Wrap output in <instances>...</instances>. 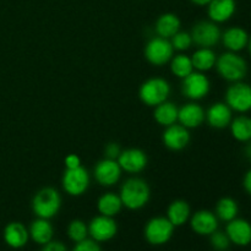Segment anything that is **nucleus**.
Wrapping results in <instances>:
<instances>
[{
	"instance_id": "1",
	"label": "nucleus",
	"mask_w": 251,
	"mask_h": 251,
	"mask_svg": "<svg viewBox=\"0 0 251 251\" xmlns=\"http://www.w3.org/2000/svg\"><path fill=\"white\" fill-rule=\"evenodd\" d=\"M123 206L126 210L139 211L142 210L151 199V189L146 180L137 176L126 179L122 184L119 190Z\"/></svg>"
},
{
	"instance_id": "2",
	"label": "nucleus",
	"mask_w": 251,
	"mask_h": 251,
	"mask_svg": "<svg viewBox=\"0 0 251 251\" xmlns=\"http://www.w3.org/2000/svg\"><path fill=\"white\" fill-rule=\"evenodd\" d=\"M215 68L218 75L230 83L243 81L249 71L247 60L239 53L233 51H225L217 56Z\"/></svg>"
},
{
	"instance_id": "3",
	"label": "nucleus",
	"mask_w": 251,
	"mask_h": 251,
	"mask_svg": "<svg viewBox=\"0 0 251 251\" xmlns=\"http://www.w3.org/2000/svg\"><path fill=\"white\" fill-rule=\"evenodd\" d=\"M61 196L56 189L46 186L34 194L32 199V212L37 218L51 220L59 213L61 208Z\"/></svg>"
},
{
	"instance_id": "4",
	"label": "nucleus",
	"mask_w": 251,
	"mask_h": 251,
	"mask_svg": "<svg viewBox=\"0 0 251 251\" xmlns=\"http://www.w3.org/2000/svg\"><path fill=\"white\" fill-rule=\"evenodd\" d=\"M171 83L163 77H150L141 83L139 98L147 107H156L168 100L171 96Z\"/></svg>"
},
{
	"instance_id": "5",
	"label": "nucleus",
	"mask_w": 251,
	"mask_h": 251,
	"mask_svg": "<svg viewBox=\"0 0 251 251\" xmlns=\"http://www.w3.org/2000/svg\"><path fill=\"white\" fill-rule=\"evenodd\" d=\"M174 227L164 216H157L147 221L144 228V237L150 245L161 247L173 238Z\"/></svg>"
},
{
	"instance_id": "6",
	"label": "nucleus",
	"mask_w": 251,
	"mask_h": 251,
	"mask_svg": "<svg viewBox=\"0 0 251 251\" xmlns=\"http://www.w3.org/2000/svg\"><path fill=\"white\" fill-rule=\"evenodd\" d=\"M225 102L233 112L239 114L251 112V85L244 81L230 83L226 91Z\"/></svg>"
},
{
	"instance_id": "7",
	"label": "nucleus",
	"mask_w": 251,
	"mask_h": 251,
	"mask_svg": "<svg viewBox=\"0 0 251 251\" xmlns=\"http://www.w3.org/2000/svg\"><path fill=\"white\" fill-rule=\"evenodd\" d=\"M190 34L193 43L199 48H213L221 42L222 31L220 26L211 20H202L194 25Z\"/></svg>"
},
{
	"instance_id": "8",
	"label": "nucleus",
	"mask_w": 251,
	"mask_h": 251,
	"mask_svg": "<svg viewBox=\"0 0 251 251\" xmlns=\"http://www.w3.org/2000/svg\"><path fill=\"white\" fill-rule=\"evenodd\" d=\"M61 185L69 196L78 198L86 194L91 185L90 173L82 166L74 169H65L61 178Z\"/></svg>"
},
{
	"instance_id": "9",
	"label": "nucleus",
	"mask_w": 251,
	"mask_h": 251,
	"mask_svg": "<svg viewBox=\"0 0 251 251\" xmlns=\"http://www.w3.org/2000/svg\"><path fill=\"white\" fill-rule=\"evenodd\" d=\"M181 93L193 102L203 100L211 91V81L205 73L194 70L181 80Z\"/></svg>"
},
{
	"instance_id": "10",
	"label": "nucleus",
	"mask_w": 251,
	"mask_h": 251,
	"mask_svg": "<svg viewBox=\"0 0 251 251\" xmlns=\"http://www.w3.org/2000/svg\"><path fill=\"white\" fill-rule=\"evenodd\" d=\"M145 58L151 65L163 66L171 61L174 55V49L169 39L153 37L145 46Z\"/></svg>"
},
{
	"instance_id": "11",
	"label": "nucleus",
	"mask_w": 251,
	"mask_h": 251,
	"mask_svg": "<svg viewBox=\"0 0 251 251\" xmlns=\"http://www.w3.org/2000/svg\"><path fill=\"white\" fill-rule=\"evenodd\" d=\"M88 237L97 243H107L114 239L118 233V223L113 217L98 215L88 223Z\"/></svg>"
},
{
	"instance_id": "12",
	"label": "nucleus",
	"mask_w": 251,
	"mask_h": 251,
	"mask_svg": "<svg viewBox=\"0 0 251 251\" xmlns=\"http://www.w3.org/2000/svg\"><path fill=\"white\" fill-rule=\"evenodd\" d=\"M123 171L117 159L103 158L97 162L93 169L96 181L103 188H112L119 183Z\"/></svg>"
},
{
	"instance_id": "13",
	"label": "nucleus",
	"mask_w": 251,
	"mask_h": 251,
	"mask_svg": "<svg viewBox=\"0 0 251 251\" xmlns=\"http://www.w3.org/2000/svg\"><path fill=\"white\" fill-rule=\"evenodd\" d=\"M191 141V135L189 129L180 124H173L171 126L164 127L162 134V142L164 147L169 151L179 152L185 150Z\"/></svg>"
},
{
	"instance_id": "14",
	"label": "nucleus",
	"mask_w": 251,
	"mask_h": 251,
	"mask_svg": "<svg viewBox=\"0 0 251 251\" xmlns=\"http://www.w3.org/2000/svg\"><path fill=\"white\" fill-rule=\"evenodd\" d=\"M117 161L122 171L129 174L141 173L149 164L146 152L140 149L123 150Z\"/></svg>"
},
{
	"instance_id": "15",
	"label": "nucleus",
	"mask_w": 251,
	"mask_h": 251,
	"mask_svg": "<svg viewBox=\"0 0 251 251\" xmlns=\"http://www.w3.org/2000/svg\"><path fill=\"white\" fill-rule=\"evenodd\" d=\"M189 223H190L191 230L201 237H208L220 227V221L217 216L210 210L196 211L191 215Z\"/></svg>"
},
{
	"instance_id": "16",
	"label": "nucleus",
	"mask_w": 251,
	"mask_h": 251,
	"mask_svg": "<svg viewBox=\"0 0 251 251\" xmlns=\"http://www.w3.org/2000/svg\"><path fill=\"white\" fill-rule=\"evenodd\" d=\"M226 234L230 244L244 248L251 244V223L244 218H234L226 226Z\"/></svg>"
},
{
	"instance_id": "17",
	"label": "nucleus",
	"mask_w": 251,
	"mask_h": 251,
	"mask_svg": "<svg viewBox=\"0 0 251 251\" xmlns=\"http://www.w3.org/2000/svg\"><path fill=\"white\" fill-rule=\"evenodd\" d=\"M233 119V110L226 104V102H216L206 110L205 122L208 126L216 130H223L229 127Z\"/></svg>"
},
{
	"instance_id": "18",
	"label": "nucleus",
	"mask_w": 251,
	"mask_h": 251,
	"mask_svg": "<svg viewBox=\"0 0 251 251\" xmlns=\"http://www.w3.org/2000/svg\"><path fill=\"white\" fill-rule=\"evenodd\" d=\"M206 110L198 102H189L179 108L178 123L186 129H198L203 124Z\"/></svg>"
},
{
	"instance_id": "19",
	"label": "nucleus",
	"mask_w": 251,
	"mask_h": 251,
	"mask_svg": "<svg viewBox=\"0 0 251 251\" xmlns=\"http://www.w3.org/2000/svg\"><path fill=\"white\" fill-rule=\"evenodd\" d=\"M250 34L248 33L247 29L240 26L228 27L222 32V36H221L223 47L227 49V51H233V53H240L247 49Z\"/></svg>"
},
{
	"instance_id": "20",
	"label": "nucleus",
	"mask_w": 251,
	"mask_h": 251,
	"mask_svg": "<svg viewBox=\"0 0 251 251\" xmlns=\"http://www.w3.org/2000/svg\"><path fill=\"white\" fill-rule=\"evenodd\" d=\"M237 11L235 0H211L207 5V16L215 24H226Z\"/></svg>"
},
{
	"instance_id": "21",
	"label": "nucleus",
	"mask_w": 251,
	"mask_h": 251,
	"mask_svg": "<svg viewBox=\"0 0 251 251\" xmlns=\"http://www.w3.org/2000/svg\"><path fill=\"white\" fill-rule=\"evenodd\" d=\"M4 242L12 249H22L29 240L28 228L21 222H10L4 228Z\"/></svg>"
},
{
	"instance_id": "22",
	"label": "nucleus",
	"mask_w": 251,
	"mask_h": 251,
	"mask_svg": "<svg viewBox=\"0 0 251 251\" xmlns=\"http://www.w3.org/2000/svg\"><path fill=\"white\" fill-rule=\"evenodd\" d=\"M29 239L36 244L43 245L48 244L53 240L54 228L50 223V220H44V218H36L33 222L29 225L28 228Z\"/></svg>"
},
{
	"instance_id": "23",
	"label": "nucleus",
	"mask_w": 251,
	"mask_h": 251,
	"mask_svg": "<svg viewBox=\"0 0 251 251\" xmlns=\"http://www.w3.org/2000/svg\"><path fill=\"white\" fill-rule=\"evenodd\" d=\"M167 218L169 222L174 226V227H181V226L186 225L191 217V207L189 205L188 201L181 200H174L169 203L168 208H167Z\"/></svg>"
},
{
	"instance_id": "24",
	"label": "nucleus",
	"mask_w": 251,
	"mask_h": 251,
	"mask_svg": "<svg viewBox=\"0 0 251 251\" xmlns=\"http://www.w3.org/2000/svg\"><path fill=\"white\" fill-rule=\"evenodd\" d=\"M180 27L181 21L178 15L173 14V12H166L157 19L156 24H154V31L158 37L171 39L176 32L180 31Z\"/></svg>"
},
{
	"instance_id": "25",
	"label": "nucleus",
	"mask_w": 251,
	"mask_h": 251,
	"mask_svg": "<svg viewBox=\"0 0 251 251\" xmlns=\"http://www.w3.org/2000/svg\"><path fill=\"white\" fill-rule=\"evenodd\" d=\"M123 202L119 194L105 193L100 195L97 200V211L100 215L113 217L119 215L123 210Z\"/></svg>"
},
{
	"instance_id": "26",
	"label": "nucleus",
	"mask_w": 251,
	"mask_h": 251,
	"mask_svg": "<svg viewBox=\"0 0 251 251\" xmlns=\"http://www.w3.org/2000/svg\"><path fill=\"white\" fill-rule=\"evenodd\" d=\"M178 112L179 108L176 107V103L166 100L154 107L153 119L161 126H171L178 122Z\"/></svg>"
},
{
	"instance_id": "27",
	"label": "nucleus",
	"mask_w": 251,
	"mask_h": 251,
	"mask_svg": "<svg viewBox=\"0 0 251 251\" xmlns=\"http://www.w3.org/2000/svg\"><path fill=\"white\" fill-rule=\"evenodd\" d=\"M229 130L235 141L242 144L251 141V117L247 114H239L233 118L229 124Z\"/></svg>"
},
{
	"instance_id": "28",
	"label": "nucleus",
	"mask_w": 251,
	"mask_h": 251,
	"mask_svg": "<svg viewBox=\"0 0 251 251\" xmlns=\"http://www.w3.org/2000/svg\"><path fill=\"white\" fill-rule=\"evenodd\" d=\"M194 70L200 73H207L216 65L217 55L212 48H198L190 56Z\"/></svg>"
},
{
	"instance_id": "29",
	"label": "nucleus",
	"mask_w": 251,
	"mask_h": 251,
	"mask_svg": "<svg viewBox=\"0 0 251 251\" xmlns=\"http://www.w3.org/2000/svg\"><path fill=\"white\" fill-rule=\"evenodd\" d=\"M215 215L217 216L218 221L226 223L237 218L238 215H239V205H238L237 200L229 198V196H225V198L220 199L216 203Z\"/></svg>"
},
{
	"instance_id": "30",
	"label": "nucleus",
	"mask_w": 251,
	"mask_h": 251,
	"mask_svg": "<svg viewBox=\"0 0 251 251\" xmlns=\"http://www.w3.org/2000/svg\"><path fill=\"white\" fill-rule=\"evenodd\" d=\"M169 68H171V73L180 80H183L194 71L193 61H191L190 56L186 54L173 55V58L169 61Z\"/></svg>"
},
{
	"instance_id": "31",
	"label": "nucleus",
	"mask_w": 251,
	"mask_h": 251,
	"mask_svg": "<svg viewBox=\"0 0 251 251\" xmlns=\"http://www.w3.org/2000/svg\"><path fill=\"white\" fill-rule=\"evenodd\" d=\"M66 234L68 238L76 243H80L82 240L88 238V226L87 223L83 222L82 220H73L69 223L68 228H66Z\"/></svg>"
},
{
	"instance_id": "32",
	"label": "nucleus",
	"mask_w": 251,
	"mask_h": 251,
	"mask_svg": "<svg viewBox=\"0 0 251 251\" xmlns=\"http://www.w3.org/2000/svg\"><path fill=\"white\" fill-rule=\"evenodd\" d=\"M172 47H173L174 50L178 51H186L191 48L193 46V38H191L190 32L186 31H179L172 37L171 39Z\"/></svg>"
},
{
	"instance_id": "33",
	"label": "nucleus",
	"mask_w": 251,
	"mask_h": 251,
	"mask_svg": "<svg viewBox=\"0 0 251 251\" xmlns=\"http://www.w3.org/2000/svg\"><path fill=\"white\" fill-rule=\"evenodd\" d=\"M210 238V244L211 247L217 251H226L229 249L230 247V240L228 238V235L226 234V232L222 230H216L212 234L208 235Z\"/></svg>"
},
{
	"instance_id": "34",
	"label": "nucleus",
	"mask_w": 251,
	"mask_h": 251,
	"mask_svg": "<svg viewBox=\"0 0 251 251\" xmlns=\"http://www.w3.org/2000/svg\"><path fill=\"white\" fill-rule=\"evenodd\" d=\"M71 251H102V248H100V243L95 242L91 238H87L82 242L76 243Z\"/></svg>"
},
{
	"instance_id": "35",
	"label": "nucleus",
	"mask_w": 251,
	"mask_h": 251,
	"mask_svg": "<svg viewBox=\"0 0 251 251\" xmlns=\"http://www.w3.org/2000/svg\"><path fill=\"white\" fill-rule=\"evenodd\" d=\"M122 151V147L118 142H108L104 147V158L118 159Z\"/></svg>"
},
{
	"instance_id": "36",
	"label": "nucleus",
	"mask_w": 251,
	"mask_h": 251,
	"mask_svg": "<svg viewBox=\"0 0 251 251\" xmlns=\"http://www.w3.org/2000/svg\"><path fill=\"white\" fill-rule=\"evenodd\" d=\"M64 164H65V169H74L81 167V158L77 156V154H69V156L65 157L64 159Z\"/></svg>"
},
{
	"instance_id": "37",
	"label": "nucleus",
	"mask_w": 251,
	"mask_h": 251,
	"mask_svg": "<svg viewBox=\"0 0 251 251\" xmlns=\"http://www.w3.org/2000/svg\"><path fill=\"white\" fill-rule=\"evenodd\" d=\"M41 251H69L64 243L58 242V240H51L48 244L43 245Z\"/></svg>"
},
{
	"instance_id": "38",
	"label": "nucleus",
	"mask_w": 251,
	"mask_h": 251,
	"mask_svg": "<svg viewBox=\"0 0 251 251\" xmlns=\"http://www.w3.org/2000/svg\"><path fill=\"white\" fill-rule=\"evenodd\" d=\"M243 189H244L248 195L251 196V168L244 174V178H243Z\"/></svg>"
},
{
	"instance_id": "39",
	"label": "nucleus",
	"mask_w": 251,
	"mask_h": 251,
	"mask_svg": "<svg viewBox=\"0 0 251 251\" xmlns=\"http://www.w3.org/2000/svg\"><path fill=\"white\" fill-rule=\"evenodd\" d=\"M244 156L245 158L248 159V161L251 163V141L247 142V145H245L244 147Z\"/></svg>"
},
{
	"instance_id": "40",
	"label": "nucleus",
	"mask_w": 251,
	"mask_h": 251,
	"mask_svg": "<svg viewBox=\"0 0 251 251\" xmlns=\"http://www.w3.org/2000/svg\"><path fill=\"white\" fill-rule=\"evenodd\" d=\"M189 1L193 2L194 5H198V6H207L211 0H189Z\"/></svg>"
},
{
	"instance_id": "41",
	"label": "nucleus",
	"mask_w": 251,
	"mask_h": 251,
	"mask_svg": "<svg viewBox=\"0 0 251 251\" xmlns=\"http://www.w3.org/2000/svg\"><path fill=\"white\" fill-rule=\"evenodd\" d=\"M248 49H249V53L251 55V36H250V39H249V43H248Z\"/></svg>"
}]
</instances>
